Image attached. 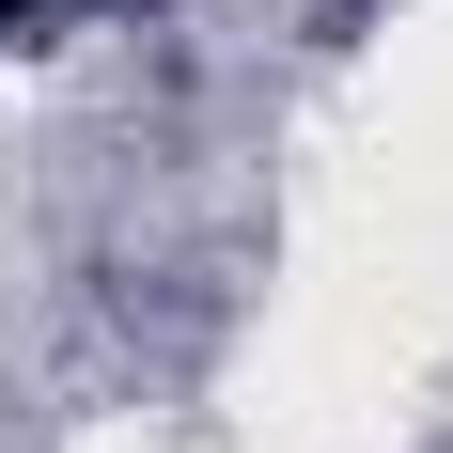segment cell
I'll use <instances>...</instances> for the list:
<instances>
[{"instance_id": "6da1fadb", "label": "cell", "mask_w": 453, "mask_h": 453, "mask_svg": "<svg viewBox=\"0 0 453 453\" xmlns=\"http://www.w3.org/2000/svg\"><path fill=\"white\" fill-rule=\"evenodd\" d=\"M47 16H79V0H0V47H16V32H47Z\"/></svg>"}]
</instances>
